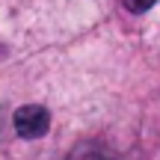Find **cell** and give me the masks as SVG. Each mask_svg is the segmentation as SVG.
<instances>
[{
  "label": "cell",
  "mask_w": 160,
  "mask_h": 160,
  "mask_svg": "<svg viewBox=\"0 0 160 160\" xmlns=\"http://www.w3.org/2000/svg\"><path fill=\"white\" fill-rule=\"evenodd\" d=\"M154 3H157V0H125V9L133 12V15H142V12H148Z\"/></svg>",
  "instance_id": "obj_3"
},
{
  "label": "cell",
  "mask_w": 160,
  "mask_h": 160,
  "mask_svg": "<svg viewBox=\"0 0 160 160\" xmlns=\"http://www.w3.org/2000/svg\"><path fill=\"white\" fill-rule=\"evenodd\" d=\"M68 160H122L110 145H101V142H80L71 148Z\"/></svg>",
  "instance_id": "obj_2"
},
{
  "label": "cell",
  "mask_w": 160,
  "mask_h": 160,
  "mask_svg": "<svg viewBox=\"0 0 160 160\" xmlns=\"http://www.w3.org/2000/svg\"><path fill=\"white\" fill-rule=\"evenodd\" d=\"M12 125H15V131L21 133L24 139H39V137H45L48 128H51V113H48L42 104H24V107L15 110Z\"/></svg>",
  "instance_id": "obj_1"
}]
</instances>
